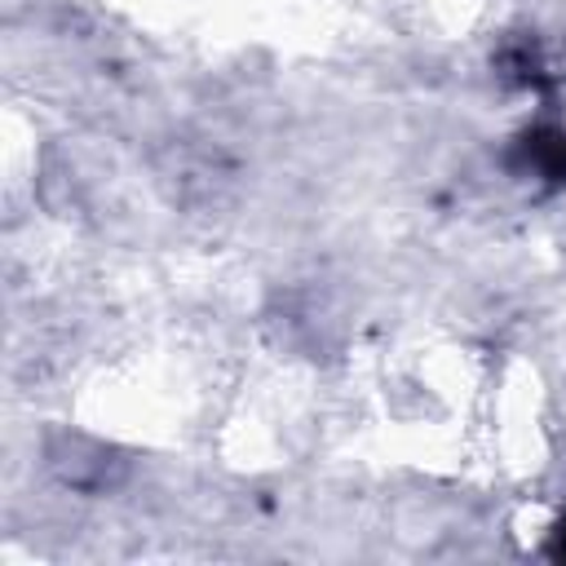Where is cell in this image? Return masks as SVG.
Wrapping results in <instances>:
<instances>
[{
	"label": "cell",
	"instance_id": "1",
	"mask_svg": "<svg viewBox=\"0 0 566 566\" xmlns=\"http://www.w3.org/2000/svg\"><path fill=\"white\" fill-rule=\"evenodd\" d=\"M562 553H566V522H562Z\"/></svg>",
	"mask_w": 566,
	"mask_h": 566
}]
</instances>
